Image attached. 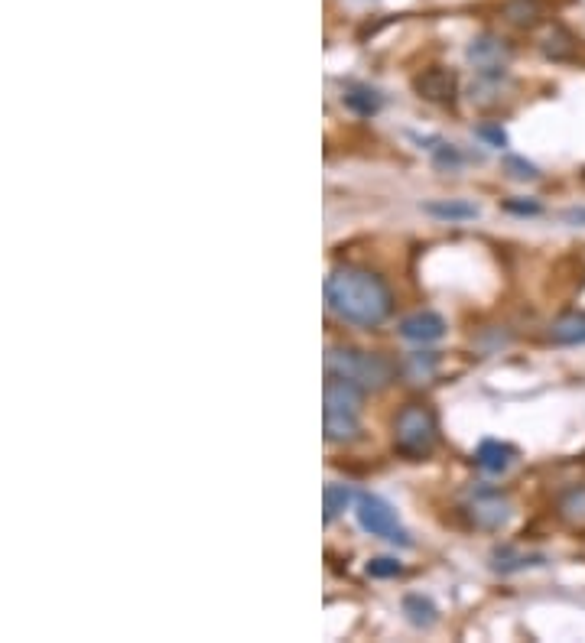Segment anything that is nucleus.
Masks as SVG:
<instances>
[{"label": "nucleus", "instance_id": "nucleus-16", "mask_svg": "<svg viewBox=\"0 0 585 643\" xmlns=\"http://www.w3.org/2000/svg\"><path fill=\"white\" fill-rule=\"evenodd\" d=\"M403 566L397 559H390V556H381V559H371L368 562V575L371 579H394V575H400Z\"/></svg>", "mask_w": 585, "mask_h": 643}, {"label": "nucleus", "instance_id": "nucleus-17", "mask_svg": "<svg viewBox=\"0 0 585 643\" xmlns=\"http://www.w3.org/2000/svg\"><path fill=\"white\" fill-rule=\"evenodd\" d=\"M433 160L439 169H459L462 166V156L452 143H439V147H433Z\"/></svg>", "mask_w": 585, "mask_h": 643}, {"label": "nucleus", "instance_id": "nucleus-21", "mask_svg": "<svg viewBox=\"0 0 585 643\" xmlns=\"http://www.w3.org/2000/svg\"><path fill=\"white\" fill-rule=\"evenodd\" d=\"M566 221H572V225H585V208H579V212H566Z\"/></svg>", "mask_w": 585, "mask_h": 643}, {"label": "nucleus", "instance_id": "nucleus-4", "mask_svg": "<svg viewBox=\"0 0 585 643\" xmlns=\"http://www.w3.org/2000/svg\"><path fill=\"white\" fill-rule=\"evenodd\" d=\"M436 416L423 403H407L394 419V449L407 458H426L436 449Z\"/></svg>", "mask_w": 585, "mask_h": 643}, {"label": "nucleus", "instance_id": "nucleus-10", "mask_svg": "<svg viewBox=\"0 0 585 643\" xmlns=\"http://www.w3.org/2000/svg\"><path fill=\"white\" fill-rule=\"evenodd\" d=\"M514 458H517L514 445L498 442V439H485L475 452V465L481 471H488V475H504V471L514 465Z\"/></svg>", "mask_w": 585, "mask_h": 643}, {"label": "nucleus", "instance_id": "nucleus-5", "mask_svg": "<svg viewBox=\"0 0 585 643\" xmlns=\"http://www.w3.org/2000/svg\"><path fill=\"white\" fill-rule=\"evenodd\" d=\"M355 514H358V523L364 533L377 536V540H387L394 546H410V533L400 527L397 520V510L390 507L384 497L377 494H358L355 497Z\"/></svg>", "mask_w": 585, "mask_h": 643}, {"label": "nucleus", "instance_id": "nucleus-8", "mask_svg": "<svg viewBox=\"0 0 585 643\" xmlns=\"http://www.w3.org/2000/svg\"><path fill=\"white\" fill-rule=\"evenodd\" d=\"M468 514H472V523L478 530H501L507 520H511V507H507V501L501 494H478L472 507H468Z\"/></svg>", "mask_w": 585, "mask_h": 643}, {"label": "nucleus", "instance_id": "nucleus-15", "mask_svg": "<svg viewBox=\"0 0 585 643\" xmlns=\"http://www.w3.org/2000/svg\"><path fill=\"white\" fill-rule=\"evenodd\" d=\"M322 501H325V523H332L338 514H345L348 504L355 501V494H351V488H345V484H325V491H322Z\"/></svg>", "mask_w": 585, "mask_h": 643}, {"label": "nucleus", "instance_id": "nucleus-19", "mask_svg": "<svg viewBox=\"0 0 585 643\" xmlns=\"http://www.w3.org/2000/svg\"><path fill=\"white\" fill-rule=\"evenodd\" d=\"M475 134H478L481 140H488L491 147H507V134H504L501 127H494V124H481V127L475 130Z\"/></svg>", "mask_w": 585, "mask_h": 643}, {"label": "nucleus", "instance_id": "nucleus-11", "mask_svg": "<svg viewBox=\"0 0 585 643\" xmlns=\"http://www.w3.org/2000/svg\"><path fill=\"white\" fill-rule=\"evenodd\" d=\"M550 338L553 345H585V312H566L550 325Z\"/></svg>", "mask_w": 585, "mask_h": 643}, {"label": "nucleus", "instance_id": "nucleus-9", "mask_svg": "<svg viewBox=\"0 0 585 643\" xmlns=\"http://www.w3.org/2000/svg\"><path fill=\"white\" fill-rule=\"evenodd\" d=\"M446 335V319L436 316V312H413L400 322V338L416 341V345H429V341H439Z\"/></svg>", "mask_w": 585, "mask_h": 643}, {"label": "nucleus", "instance_id": "nucleus-13", "mask_svg": "<svg viewBox=\"0 0 585 643\" xmlns=\"http://www.w3.org/2000/svg\"><path fill=\"white\" fill-rule=\"evenodd\" d=\"M423 212L439 221H472V218H478V205L462 202V199H439V202H426Z\"/></svg>", "mask_w": 585, "mask_h": 643}, {"label": "nucleus", "instance_id": "nucleus-3", "mask_svg": "<svg viewBox=\"0 0 585 643\" xmlns=\"http://www.w3.org/2000/svg\"><path fill=\"white\" fill-rule=\"evenodd\" d=\"M325 371L338 374L358 384L361 390H381L394 380V364L381 354H368L358 348H329L325 354Z\"/></svg>", "mask_w": 585, "mask_h": 643}, {"label": "nucleus", "instance_id": "nucleus-7", "mask_svg": "<svg viewBox=\"0 0 585 643\" xmlns=\"http://www.w3.org/2000/svg\"><path fill=\"white\" fill-rule=\"evenodd\" d=\"M413 88L416 95L426 98V101H436V104H452L455 101V72L452 69H442V65H433V69H426L413 78Z\"/></svg>", "mask_w": 585, "mask_h": 643}, {"label": "nucleus", "instance_id": "nucleus-2", "mask_svg": "<svg viewBox=\"0 0 585 643\" xmlns=\"http://www.w3.org/2000/svg\"><path fill=\"white\" fill-rule=\"evenodd\" d=\"M361 406L364 390L351 380L329 374L322 390V426L329 442H348L358 436L361 429Z\"/></svg>", "mask_w": 585, "mask_h": 643}, {"label": "nucleus", "instance_id": "nucleus-12", "mask_svg": "<svg viewBox=\"0 0 585 643\" xmlns=\"http://www.w3.org/2000/svg\"><path fill=\"white\" fill-rule=\"evenodd\" d=\"M342 101H345V108L355 111L358 117H371L381 111V95H377L371 85H361V82H348Z\"/></svg>", "mask_w": 585, "mask_h": 643}, {"label": "nucleus", "instance_id": "nucleus-14", "mask_svg": "<svg viewBox=\"0 0 585 643\" xmlns=\"http://www.w3.org/2000/svg\"><path fill=\"white\" fill-rule=\"evenodd\" d=\"M403 614H407V621L413 627H433L436 618H439L436 605L429 598H423V595H407V598H403Z\"/></svg>", "mask_w": 585, "mask_h": 643}, {"label": "nucleus", "instance_id": "nucleus-20", "mask_svg": "<svg viewBox=\"0 0 585 643\" xmlns=\"http://www.w3.org/2000/svg\"><path fill=\"white\" fill-rule=\"evenodd\" d=\"M507 212H514V215H540V202H524V199H511V202H504Z\"/></svg>", "mask_w": 585, "mask_h": 643}, {"label": "nucleus", "instance_id": "nucleus-6", "mask_svg": "<svg viewBox=\"0 0 585 643\" xmlns=\"http://www.w3.org/2000/svg\"><path fill=\"white\" fill-rule=\"evenodd\" d=\"M465 56L475 65V72L481 78H501L507 69V59H511V49H507L504 39H498V36H478V39H472Z\"/></svg>", "mask_w": 585, "mask_h": 643}, {"label": "nucleus", "instance_id": "nucleus-1", "mask_svg": "<svg viewBox=\"0 0 585 643\" xmlns=\"http://www.w3.org/2000/svg\"><path fill=\"white\" fill-rule=\"evenodd\" d=\"M325 303L342 322L355 328H374L390 316L394 296L377 273L361 267H338L325 280Z\"/></svg>", "mask_w": 585, "mask_h": 643}, {"label": "nucleus", "instance_id": "nucleus-18", "mask_svg": "<svg viewBox=\"0 0 585 643\" xmlns=\"http://www.w3.org/2000/svg\"><path fill=\"white\" fill-rule=\"evenodd\" d=\"M504 166H507V173H511L514 179H537L540 176L537 166L527 163V160H520V156H507Z\"/></svg>", "mask_w": 585, "mask_h": 643}]
</instances>
